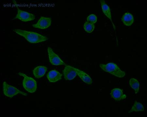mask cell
I'll return each instance as SVG.
<instances>
[{
    "mask_svg": "<svg viewBox=\"0 0 147 117\" xmlns=\"http://www.w3.org/2000/svg\"><path fill=\"white\" fill-rule=\"evenodd\" d=\"M77 74L85 83L90 85L92 83V79L88 74L80 69L75 68Z\"/></svg>",
    "mask_w": 147,
    "mask_h": 117,
    "instance_id": "obj_12",
    "label": "cell"
},
{
    "mask_svg": "<svg viewBox=\"0 0 147 117\" xmlns=\"http://www.w3.org/2000/svg\"><path fill=\"white\" fill-rule=\"evenodd\" d=\"M62 74L56 70H52L50 71L47 75L49 81L52 83L55 82L62 78Z\"/></svg>",
    "mask_w": 147,
    "mask_h": 117,
    "instance_id": "obj_10",
    "label": "cell"
},
{
    "mask_svg": "<svg viewBox=\"0 0 147 117\" xmlns=\"http://www.w3.org/2000/svg\"><path fill=\"white\" fill-rule=\"evenodd\" d=\"M111 97L117 101L124 100L126 98V95L123 94V90L118 88H115L111 91Z\"/></svg>",
    "mask_w": 147,
    "mask_h": 117,
    "instance_id": "obj_9",
    "label": "cell"
},
{
    "mask_svg": "<svg viewBox=\"0 0 147 117\" xmlns=\"http://www.w3.org/2000/svg\"><path fill=\"white\" fill-rule=\"evenodd\" d=\"M16 7L18 9V13L15 17L16 19L24 22L30 21L35 19V16L33 14L21 10L18 6Z\"/></svg>",
    "mask_w": 147,
    "mask_h": 117,
    "instance_id": "obj_5",
    "label": "cell"
},
{
    "mask_svg": "<svg viewBox=\"0 0 147 117\" xmlns=\"http://www.w3.org/2000/svg\"><path fill=\"white\" fill-rule=\"evenodd\" d=\"M47 68L44 66H38L33 70L34 76L37 78H40L44 76L47 71Z\"/></svg>",
    "mask_w": 147,
    "mask_h": 117,
    "instance_id": "obj_11",
    "label": "cell"
},
{
    "mask_svg": "<svg viewBox=\"0 0 147 117\" xmlns=\"http://www.w3.org/2000/svg\"><path fill=\"white\" fill-rule=\"evenodd\" d=\"M64 76L66 80H71L74 79L77 73L75 69L70 65L66 66L63 71Z\"/></svg>",
    "mask_w": 147,
    "mask_h": 117,
    "instance_id": "obj_8",
    "label": "cell"
},
{
    "mask_svg": "<svg viewBox=\"0 0 147 117\" xmlns=\"http://www.w3.org/2000/svg\"><path fill=\"white\" fill-rule=\"evenodd\" d=\"M3 92L4 94L6 96L12 98L18 94H21L22 95L27 96V93L21 92L18 89L9 85L6 82L3 84Z\"/></svg>",
    "mask_w": 147,
    "mask_h": 117,
    "instance_id": "obj_4",
    "label": "cell"
},
{
    "mask_svg": "<svg viewBox=\"0 0 147 117\" xmlns=\"http://www.w3.org/2000/svg\"><path fill=\"white\" fill-rule=\"evenodd\" d=\"M100 67L104 71L118 78H123L125 75V72L122 71L118 65L115 63L110 62L105 64H101Z\"/></svg>",
    "mask_w": 147,
    "mask_h": 117,
    "instance_id": "obj_2",
    "label": "cell"
},
{
    "mask_svg": "<svg viewBox=\"0 0 147 117\" xmlns=\"http://www.w3.org/2000/svg\"><path fill=\"white\" fill-rule=\"evenodd\" d=\"M100 3L101 4V6L102 10L103 13L109 19L111 20V22H112V19H111V13L110 8L107 4H106L105 1L104 0H101Z\"/></svg>",
    "mask_w": 147,
    "mask_h": 117,
    "instance_id": "obj_14",
    "label": "cell"
},
{
    "mask_svg": "<svg viewBox=\"0 0 147 117\" xmlns=\"http://www.w3.org/2000/svg\"><path fill=\"white\" fill-rule=\"evenodd\" d=\"M51 21V18L42 16L36 24L32 25V27L41 29H46L50 26Z\"/></svg>",
    "mask_w": 147,
    "mask_h": 117,
    "instance_id": "obj_7",
    "label": "cell"
},
{
    "mask_svg": "<svg viewBox=\"0 0 147 117\" xmlns=\"http://www.w3.org/2000/svg\"><path fill=\"white\" fill-rule=\"evenodd\" d=\"M13 31L16 33L24 37L29 43H37L46 41L48 38L46 36L37 33L36 32L16 29Z\"/></svg>",
    "mask_w": 147,
    "mask_h": 117,
    "instance_id": "obj_1",
    "label": "cell"
},
{
    "mask_svg": "<svg viewBox=\"0 0 147 117\" xmlns=\"http://www.w3.org/2000/svg\"><path fill=\"white\" fill-rule=\"evenodd\" d=\"M129 84L131 87L134 90L136 93H138L140 87V84L138 80L134 78H131L129 81Z\"/></svg>",
    "mask_w": 147,
    "mask_h": 117,
    "instance_id": "obj_15",
    "label": "cell"
},
{
    "mask_svg": "<svg viewBox=\"0 0 147 117\" xmlns=\"http://www.w3.org/2000/svg\"><path fill=\"white\" fill-rule=\"evenodd\" d=\"M144 107L141 104L136 101L132 106V108L130 110L129 113H131L134 111L139 112L144 111Z\"/></svg>",
    "mask_w": 147,
    "mask_h": 117,
    "instance_id": "obj_16",
    "label": "cell"
},
{
    "mask_svg": "<svg viewBox=\"0 0 147 117\" xmlns=\"http://www.w3.org/2000/svg\"><path fill=\"white\" fill-rule=\"evenodd\" d=\"M47 51L49 61L52 64L56 66L65 64V63L61 59L59 56L54 53L51 48L48 47Z\"/></svg>",
    "mask_w": 147,
    "mask_h": 117,
    "instance_id": "obj_6",
    "label": "cell"
},
{
    "mask_svg": "<svg viewBox=\"0 0 147 117\" xmlns=\"http://www.w3.org/2000/svg\"><path fill=\"white\" fill-rule=\"evenodd\" d=\"M97 19H97L96 16L94 14L90 15L87 19V22L93 24H94L97 22Z\"/></svg>",
    "mask_w": 147,
    "mask_h": 117,
    "instance_id": "obj_18",
    "label": "cell"
},
{
    "mask_svg": "<svg viewBox=\"0 0 147 117\" xmlns=\"http://www.w3.org/2000/svg\"><path fill=\"white\" fill-rule=\"evenodd\" d=\"M18 74L24 78L23 81V85L25 89L30 93L35 92L37 88L36 81L34 79L27 76L22 72H19Z\"/></svg>",
    "mask_w": 147,
    "mask_h": 117,
    "instance_id": "obj_3",
    "label": "cell"
},
{
    "mask_svg": "<svg viewBox=\"0 0 147 117\" xmlns=\"http://www.w3.org/2000/svg\"><path fill=\"white\" fill-rule=\"evenodd\" d=\"M95 28L94 24H92L88 22H85L84 25V29L85 31L88 33H91L93 32Z\"/></svg>",
    "mask_w": 147,
    "mask_h": 117,
    "instance_id": "obj_17",
    "label": "cell"
},
{
    "mask_svg": "<svg viewBox=\"0 0 147 117\" xmlns=\"http://www.w3.org/2000/svg\"><path fill=\"white\" fill-rule=\"evenodd\" d=\"M122 21L124 25L127 26H130L134 22V16L131 13H127L122 16Z\"/></svg>",
    "mask_w": 147,
    "mask_h": 117,
    "instance_id": "obj_13",
    "label": "cell"
}]
</instances>
